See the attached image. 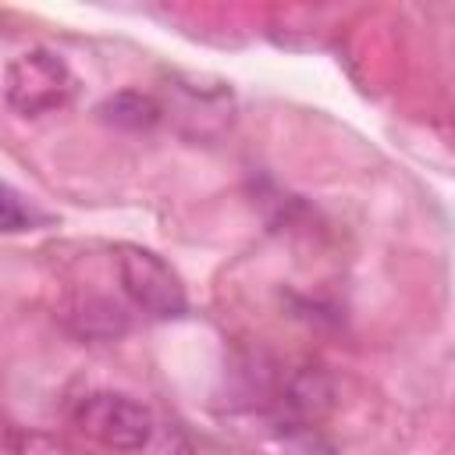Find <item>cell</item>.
<instances>
[{"instance_id": "5b68a950", "label": "cell", "mask_w": 455, "mask_h": 455, "mask_svg": "<svg viewBox=\"0 0 455 455\" xmlns=\"http://www.w3.org/2000/svg\"><path fill=\"white\" fill-rule=\"evenodd\" d=\"M50 213H43L25 192H18L14 185L0 181V231L4 235H18V231H36L46 228Z\"/></svg>"}, {"instance_id": "6da1fadb", "label": "cell", "mask_w": 455, "mask_h": 455, "mask_svg": "<svg viewBox=\"0 0 455 455\" xmlns=\"http://www.w3.org/2000/svg\"><path fill=\"white\" fill-rule=\"evenodd\" d=\"M78 78L64 64L60 53L46 46H32L18 53L4 71V100L11 110L25 117H43L71 103Z\"/></svg>"}, {"instance_id": "7a4b0ae2", "label": "cell", "mask_w": 455, "mask_h": 455, "mask_svg": "<svg viewBox=\"0 0 455 455\" xmlns=\"http://www.w3.org/2000/svg\"><path fill=\"white\" fill-rule=\"evenodd\" d=\"M71 423L110 451H139L153 441V412L121 391H89L71 405Z\"/></svg>"}, {"instance_id": "277c9868", "label": "cell", "mask_w": 455, "mask_h": 455, "mask_svg": "<svg viewBox=\"0 0 455 455\" xmlns=\"http://www.w3.org/2000/svg\"><path fill=\"white\" fill-rule=\"evenodd\" d=\"M100 121L114 124V128H124V132H149L160 117H164V107L146 96V92H135V89H124L110 100L100 103Z\"/></svg>"}, {"instance_id": "3957f363", "label": "cell", "mask_w": 455, "mask_h": 455, "mask_svg": "<svg viewBox=\"0 0 455 455\" xmlns=\"http://www.w3.org/2000/svg\"><path fill=\"white\" fill-rule=\"evenodd\" d=\"M117 274H121L124 295L146 316L174 320L185 313V306H188L185 288H181L178 274L156 252H149L142 245H121L117 249Z\"/></svg>"}]
</instances>
